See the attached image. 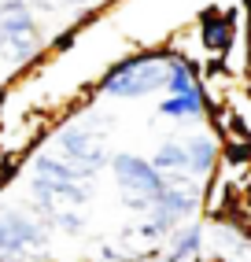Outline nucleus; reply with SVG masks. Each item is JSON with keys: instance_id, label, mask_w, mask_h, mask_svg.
Here are the masks:
<instances>
[{"instance_id": "7ed1b4c3", "label": "nucleus", "mask_w": 251, "mask_h": 262, "mask_svg": "<svg viewBox=\"0 0 251 262\" xmlns=\"http://www.w3.org/2000/svg\"><path fill=\"white\" fill-rule=\"evenodd\" d=\"M56 155L81 178H93L107 163V129L96 122H70L56 133Z\"/></svg>"}, {"instance_id": "423d86ee", "label": "nucleus", "mask_w": 251, "mask_h": 262, "mask_svg": "<svg viewBox=\"0 0 251 262\" xmlns=\"http://www.w3.org/2000/svg\"><path fill=\"white\" fill-rule=\"evenodd\" d=\"M111 170H115V181L122 188V200L133 207V211H148V207L159 200V192H163V178H159V170L140 159L133 151H122V155H111Z\"/></svg>"}, {"instance_id": "9d476101", "label": "nucleus", "mask_w": 251, "mask_h": 262, "mask_svg": "<svg viewBox=\"0 0 251 262\" xmlns=\"http://www.w3.org/2000/svg\"><path fill=\"white\" fill-rule=\"evenodd\" d=\"M185 144V155H189V173L192 178H207V173L214 170V159H218V144L211 141V137H189Z\"/></svg>"}, {"instance_id": "4468645a", "label": "nucleus", "mask_w": 251, "mask_h": 262, "mask_svg": "<svg viewBox=\"0 0 251 262\" xmlns=\"http://www.w3.org/2000/svg\"><path fill=\"white\" fill-rule=\"evenodd\" d=\"M41 8H48V11H59V8H81V4H89V0H37Z\"/></svg>"}, {"instance_id": "0eeeda50", "label": "nucleus", "mask_w": 251, "mask_h": 262, "mask_svg": "<svg viewBox=\"0 0 251 262\" xmlns=\"http://www.w3.org/2000/svg\"><path fill=\"white\" fill-rule=\"evenodd\" d=\"M111 248H115L126 262H148L159 248H163V236H159L144 218H137V222H130V225H126V229L111 240Z\"/></svg>"}, {"instance_id": "f03ea898", "label": "nucleus", "mask_w": 251, "mask_h": 262, "mask_svg": "<svg viewBox=\"0 0 251 262\" xmlns=\"http://www.w3.org/2000/svg\"><path fill=\"white\" fill-rule=\"evenodd\" d=\"M170 59H174L170 52H137L130 59H118L103 74L100 89L107 96H118V100H140L155 89H166Z\"/></svg>"}, {"instance_id": "6e6552de", "label": "nucleus", "mask_w": 251, "mask_h": 262, "mask_svg": "<svg viewBox=\"0 0 251 262\" xmlns=\"http://www.w3.org/2000/svg\"><path fill=\"white\" fill-rule=\"evenodd\" d=\"M200 37L214 56H225L233 37H237V15L233 11H203L200 19Z\"/></svg>"}, {"instance_id": "9b49d317", "label": "nucleus", "mask_w": 251, "mask_h": 262, "mask_svg": "<svg viewBox=\"0 0 251 262\" xmlns=\"http://www.w3.org/2000/svg\"><path fill=\"white\" fill-rule=\"evenodd\" d=\"M148 163L159 170V178H192V173H189V155H185L181 141H177V144H163Z\"/></svg>"}, {"instance_id": "f8f14e48", "label": "nucleus", "mask_w": 251, "mask_h": 262, "mask_svg": "<svg viewBox=\"0 0 251 262\" xmlns=\"http://www.w3.org/2000/svg\"><path fill=\"white\" fill-rule=\"evenodd\" d=\"M155 111L163 118H203L207 115V96H177V93H170Z\"/></svg>"}, {"instance_id": "39448f33", "label": "nucleus", "mask_w": 251, "mask_h": 262, "mask_svg": "<svg viewBox=\"0 0 251 262\" xmlns=\"http://www.w3.org/2000/svg\"><path fill=\"white\" fill-rule=\"evenodd\" d=\"M41 48V30L26 0H4L0 4V56L8 63H26Z\"/></svg>"}, {"instance_id": "ddd939ff", "label": "nucleus", "mask_w": 251, "mask_h": 262, "mask_svg": "<svg viewBox=\"0 0 251 262\" xmlns=\"http://www.w3.org/2000/svg\"><path fill=\"white\" fill-rule=\"evenodd\" d=\"M89 262H126V258H122V255L111 248V240H103L100 248H96L93 255H89Z\"/></svg>"}, {"instance_id": "20e7f679", "label": "nucleus", "mask_w": 251, "mask_h": 262, "mask_svg": "<svg viewBox=\"0 0 251 262\" xmlns=\"http://www.w3.org/2000/svg\"><path fill=\"white\" fill-rule=\"evenodd\" d=\"M0 262H52L48 233L23 211L0 214Z\"/></svg>"}, {"instance_id": "f257e3e1", "label": "nucleus", "mask_w": 251, "mask_h": 262, "mask_svg": "<svg viewBox=\"0 0 251 262\" xmlns=\"http://www.w3.org/2000/svg\"><path fill=\"white\" fill-rule=\"evenodd\" d=\"M30 196L37 200L48 222L59 229L78 233L85 225V203H89V178L70 170L59 155H37L30 166Z\"/></svg>"}, {"instance_id": "1a4fd4ad", "label": "nucleus", "mask_w": 251, "mask_h": 262, "mask_svg": "<svg viewBox=\"0 0 251 262\" xmlns=\"http://www.w3.org/2000/svg\"><path fill=\"white\" fill-rule=\"evenodd\" d=\"M148 262H203V229L200 225H189V229H177L166 251H155Z\"/></svg>"}]
</instances>
